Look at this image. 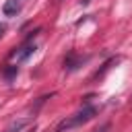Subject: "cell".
I'll return each instance as SVG.
<instances>
[{"instance_id":"6da1fadb","label":"cell","mask_w":132,"mask_h":132,"mask_svg":"<svg viewBox=\"0 0 132 132\" xmlns=\"http://www.w3.org/2000/svg\"><path fill=\"white\" fill-rule=\"evenodd\" d=\"M95 113H97V109H95L93 105H85L80 111H76L74 116H70V118H66L64 122H60V126H58L56 132H64V130H72V128H76V126H82V124H87L89 120H93Z\"/></svg>"},{"instance_id":"7a4b0ae2","label":"cell","mask_w":132,"mask_h":132,"mask_svg":"<svg viewBox=\"0 0 132 132\" xmlns=\"http://www.w3.org/2000/svg\"><path fill=\"white\" fill-rule=\"evenodd\" d=\"M21 8H23V0H6L4 6H2V12L6 16H14V14L21 12Z\"/></svg>"},{"instance_id":"3957f363","label":"cell","mask_w":132,"mask_h":132,"mask_svg":"<svg viewBox=\"0 0 132 132\" xmlns=\"http://www.w3.org/2000/svg\"><path fill=\"white\" fill-rule=\"evenodd\" d=\"M33 52H35V45H31V43L27 41V43H25L23 47H19L16 52H12L10 56H12V58H14L16 62H23V60H27V58H29V56H31Z\"/></svg>"},{"instance_id":"277c9868","label":"cell","mask_w":132,"mask_h":132,"mask_svg":"<svg viewBox=\"0 0 132 132\" xmlns=\"http://www.w3.org/2000/svg\"><path fill=\"white\" fill-rule=\"evenodd\" d=\"M27 124H29V120H25V118H21V120H14V122H12V124H10V126H8L4 132H21V130H23Z\"/></svg>"},{"instance_id":"5b68a950","label":"cell","mask_w":132,"mask_h":132,"mask_svg":"<svg viewBox=\"0 0 132 132\" xmlns=\"http://www.w3.org/2000/svg\"><path fill=\"white\" fill-rule=\"evenodd\" d=\"M82 62H85V58H74V56H68V58L64 60V68L74 70V68H78V64H82Z\"/></svg>"},{"instance_id":"8992f818","label":"cell","mask_w":132,"mask_h":132,"mask_svg":"<svg viewBox=\"0 0 132 132\" xmlns=\"http://www.w3.org/2000/svg\"><path fill=\"white\" fill-rule=\"evenodd\" d=\"M16 72H19V68H16V66H8V68L4 70V76H6V80H12V78L16 76Z\"/></svg>"},{"instance_id":"52a82bcc","label":"cell","mask_w":132,"mask_h":132,"mask_svg":"<svg viewBox=\"0 0 132 132\" xmlns=\"http://www.w3.org/2000/svg\"><path fill=\"white\" fill-rule=\"evenodd\" d=\"M50 97H52V95H43V97H39V99H37V103H35V105H31V109H33V111H37V109H39V107H41Z\"/></svg>"},{"instance_id":"ba28073f","label":"cell","mask_w":132,"mask_h":132,"mask_svg":"<svg viewBox=\"0 0 132 132\" xmlns=\"http://www.w3.org/2000/svg\"><path fill=\"white\" fill-rule=\"evenodd\" d=\"M4 31H6V25H4V23H0V37L4 35Z\"/></svg>"}]
</instances>
